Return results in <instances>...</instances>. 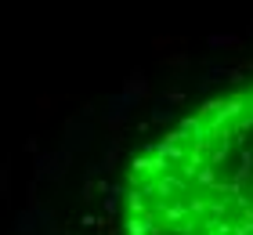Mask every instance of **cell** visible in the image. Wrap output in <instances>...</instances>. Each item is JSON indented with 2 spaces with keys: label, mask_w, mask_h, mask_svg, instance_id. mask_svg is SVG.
<instances>
[{
  "label": "cell",
  "mask_w": 253,
  "mask_h": 235,
  "mask_svg": "<svg viewBox=\"0 0 253 235\" xmlns=\"http://www.w3.org/2000/svg\"><path fill=\"white\" fill-rule=\"evenodd\" d=\"M120 225L123 235H253V84L203 101L137 152Z\"/></svg>",
  "instance_id": "cell-1"
}]
</instances>
